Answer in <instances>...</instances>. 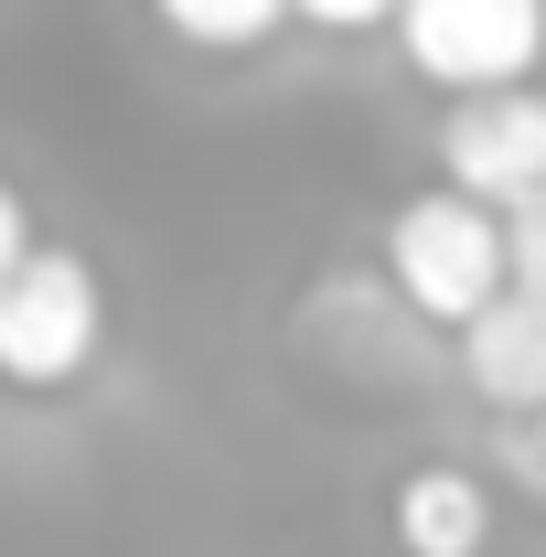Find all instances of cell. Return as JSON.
<instances>
[{
    "label": "cell",
    "instance_id": "cell-1",
    "mask_svg": "<svg viewBox=\"0 0 546 557\" xmlns=\"http://www.w3.org/2000/svg\"><path fill=\"white\" fill-rule=\"evenodd\" d=\"M386 278H397V300L429 311V322H472L493 311L504 289H514V214L461 194V183H439V194H418V205L386 214Z\"/></svg>",
    "mask_w": 546,
    "mask_h": 557
},
{
    "label": "cell",
    "instance_id": "cell-2",
    "mask_svg": "<svg viewBox=\"0 0 546 557\" xmlns=\"http://www.w3.org/2000/svg\"><path fill=\"white\" fill-rule=\"evenodd\" d=\"M97 344H108V289H97V269L75 247H33L11 269V289H0V386L54 397V386H75L97 364Z\"/></svg>",
    "mask_w": 546,
    "mask_h": 557
},
{
    "label": "cell",
    "instance_id": "cell-3",
    "mask_svg": "<svg viewBox=\"0 0 546 557\" xmlns=\"http://www.w3.org/2000/svg\"><path fill=\"white\" fill-rule=\"evenodd\" d=\"M397 44L439 97H493V86H525L546 54V0H408L397 11Z\"/></svg>",
    "mask_w": 546,
    "mask_h": 557
},
{
    "label": "cell",
    "instance_id": "cell-4",
    "mask_svg": "<svg viewBox=\"0 0 546 557\" xmlns=\"http://www.w3.org/2000/svg\"><path fill=\"white\" fill-rule=\"evenodd\" d=\"M439 183H461L482 205H536L546 194V97L536 86H493V97H450L439 119Z\"/></svg>",
    "mask_w": 546,
    "mask_h": 557
},
{
    "label": "cell",
    "instance_id": "cell-5",
    "mask_svg": "<svg viewBox=\"0 0 546 557\" xmlns=\"http://www.w3.org/2000/svg\"><path fill=\"white\" fill-rule=\"evenodd\" d=\"M461 375H472L504 418L546 408V289H525V278H514L493 311H472V322H461Z\"/></svg>",
    "mask_w": 546,
    "mask_h": 557
},
{
    "label": "cell",
    "instance_id": "cell-6",
    "mask_svg": "<svg viewBox=\"0 0 546 557\" xmlns=\"http://www.w3.org/2000/svg\"><path fill=\"white\" fill-rule=\"evenodd\" d=\"M397 547L408 557H482L493 547V483L461 461H418L397 483Z\"/></svg>",
    "mask_w": 546,
    "mask_h": 557
},
{
    "label": "cell",
    "instance_id": "cell-7",
    "mask_svg": "<svg viewBox=\"0 0 546 557\" xmlns=\"http://www.w3.org/2000/svg\"><path fill=\"white\" fill-rule=\"evenodd\" d=\"M150 11H161L194 54H258L278 22H300L289 0H150Z\"/></svg>",
    "mask_w": 546,
    "mask_h": 557
},
{
    "label": "cell",
    "instance_id": "cell-8",
    "mask_svg": "<svg viewBox=\"0 0 546 557\" xmlns=\"http://www.w3.org/2000/svg\"><path fill=\"white\" fill-rule=\"evenodd\" d=\"M289 11H300L311 33H375V22H397L408 0H289Z\"/></svg>",
    "mask_w": 546,
    "mask_h": 557
},
{
    "label": "cell",
    "instance_id": "cell-9",
    "mask_svg": "<svg viewBox=\"0 0 546 557\" xmlns=\"http://www.w3.org/2000/svg\"><path fill=\"white\" fill-rule=\"evenodd\" d=\"M514 278L546 289V194H536V205H514Z\"/></svg>",
    "mask_w": 546,
    "mask_h": 557
},
{
    "label": "cell",
    "instance_id": "cell-10",
    "mask_svg": "<svg viewBox=\"0 0 546 557\" xmlns=\"http://www.w3.org/2000/svg\"><path fill=\"white\" fill-rule=\"evenodd\" d=\"M33 247H44V236H33V214H22V194H11V183H0V289H11V269H22Z\"/></svg>",
    "mask_w": 546,
    "mask_h": 557
}]
</instances>
